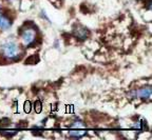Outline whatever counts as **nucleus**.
<instances>
[{"label": "nucleus", "mask_w": 152, "mask_h": 140, "mask_svg": "<svg viewBox=\"0 0 152 140\" xmlns=\"http://www.w3.org/2000/svg\"><path fill=\"white\" fill-rule=\"evenodd\" d=\"M40 105H41V103H40V102H37V113H39V112H40L41 111V107H40Z\"/></svg>", "instance_id": "nucleus-8"}, {"label": "nucleus", "mask_w": 152, "mask_h": 140, "mask_svg": "<svg viewBox=\"0 0 152 140\" xmlns=\"http://www.w3.org/2000/svg\"><path fill=\"white\" fill-rule=\"evenodd\" d=\"M11 25H12L11 20L7 17L0 14V30H7L11 28Z\"/></svg>", "instance_id": "nucleus-3"}, {"label": "nucleus", "mask_w": 152, "mask_h": 140, "mask_svg": "<svg viewBox=\"0 0 152 140\" xmlns=\"http://www.w3.org/2000/svg\"><path fill=\"white\" fill-rule=\"evenodd\" d=\"M137 95L140 98H150L151 97V88L150 86H146V88H140L138 91Z\"/></svg>", "instance_id": "nucleus-4"}, {"label": "nucleus", "mask_w": 152, "mask_h": 140, "mask_svg": "<svg viewBox=\"0 0 152 140\" xmlns=\"http://www.w3.org/2000/svg\"><path fill=\"white\" fill-rule=\"evenodd\" d=\"M1 53L7 59H15L19 56L20 54V49H19L18 44L13 41H9L2 44L1 46Z\"/></svg>", "instance_id": "nucleus-1"}, {"label": "nucleus", "mask_w": 152, "mask_h": 140, "mask_svg": "<svg viewBox=\"0 0 152 140\" xmlns=\"http://www.w3.org/2000/svg\"><path fill=\"white\" fill-rule=\"evenodd\" d=\"M35 62H38V59L35 60V56H32L31 58H28V59L26 60V63H28V64H35Z\"/></svg>", "instance_id": "nucleus-5"}, {"label": "nucleus", "mask_w": 152, "mask_h": 140, "mask_svg": "<svg viewBox=\"0 0 152 140\" xmlns=\"http://www.w3.org/2000/svg\"><path fill=\"white\" fill-rule=\"evenodd\" d=\"M83 132H76V133H74V132H71L70 133V135L72 136V137H77V138H79V137H81V136L83 135Z\"/></svg>", "instance_id": "nucleus-6"}, {"label": "nucleus", "mask_w": 152, "mask_h": 140, "mask_svg": "<svg viewBox=\"0 0 152 140\" xmlns=\"http://www.w3.org/2000/svg\"><path fill=\"white\" fill-rule=\"evenodd\" d=\"M24 111H26V113L30 112V102L28 101H26V103H24Z\"/></svg>", "instance_id": "nucleus-7"}, {"label": "nucleus", "mask_w": 152, "mask_h": 140, "mask_svg": "<svg viewBox=\"0 0 152 140\" xmlns=\"http://www.w3.org/2000/svg\"><path fill=\"white\" fill-rule=\"evenodd\" d=\"M36 40V31L33 28H26L21 33V41L23 45L28 46Z\"/></svg>", "instance_id": "nucleus-2"}]
</instances>
